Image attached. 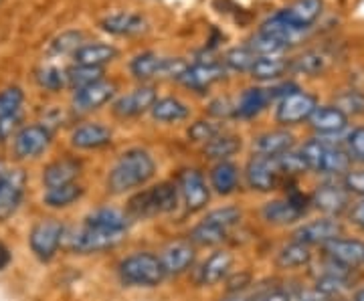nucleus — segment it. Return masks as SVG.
Wrapping results in <instances>:
<instances>
[{"mask_svg": "<svg viewBox=\"0 0 364 301\" xmlns=\"http://www.w3.org/2000/svg\"><path fill=\"white\" fill-rule=\"evenodd\" d=\"M114 95H116V83L102 79L87 87L75 89L71 105L75 111H93V109H100L102 105L107 104Z\"/></svg>", "mask_w": 364, "mask_h": 301, "instance_id": "2eb2a0df", "label": "nucleus"}, {"mask_svg": "<svg viewBox=\"0 0 364 301\" xmlns=\"http://www.w3.org/2000/svg\"><path fill=\"white\" fill-rule=\"evenodd\" d=\"M26 176L23 170H9L0 180V221H6L18 209L25 195Z\"/></svg>", "mask_w": 364, "mask_h": 301, "instance_id": "dca6fc26", "label": "nucleus"}, {"mask_svg": "<svg viewBox=\"0 0 364 301\" xmlns=\"http://www.w3.org/2000/svg\"><path fill=\"white\" fill-rule=\"evenodd\" d=\"M85 226L102 229V231L126 233V229H128V217L117 209L93 210L91 214H87V219H85Z\"/></svg>", "mask_w": 364, "mask_h": 301, "instance_id": "c85d7f7f", "label": "nucleus"}, {"mask_svg": "<svg viewBox=\"0 0 364 301\" xmlns=\"http://www.w3.org/2000/svg\"><path fill=\"white\" fill-rule=\"evenodd\" d=\"M23 99H25V93L21 87H9V89L0 92V118L18 114Z\"/></svg>", "mask_w": 364, "mask_h": 301, "instance_id": "a18cd8bd", "label": "nucleus"}, {"mask_svg": "<svg viewBox=\"0 0 364 301\" xmlns=\"http://www.w3.org/2000/svg\"><path fill=\"white\" fill-rule=\"evenodd\" d=\"M245 176H247V184L253 190L269 192V190H273L277 186V180H279L282 172H279V166H277L275 158L255 154L247 162Z\"/></svg>", "mask_w": 364, "mask_h": 301, "instance_id": "ddd939ff", "label": "nucleus"}, {"mask_svg": "<svg viewBox=\"0 0 364 301\" xmlns=\"http://www.w3.org/2000/svg\"><path fill=\"white\" fill-rule=\"evenodd\" d=\"M326 257L334 259V261L342 263L344 267L350 269H358L364 265V243L358 239H334L330 243L322 245Z\"/></svg>", "mask_w": 364, "mask_h": 301, "instance_id": "6ab92c4d", "label": "nucleus"}, {"mask_svg": "<svg viewBox=\"0 0 364 301\" xmlns=\"http://www.w3.org/2000/svg\"><path fill=\"white\" fill-rule=\"evenodd\" d=\"M330 63V57L324 51H308L291 61L289 69L304 75H320Z\"/></svg>", "mask_w": 364, "mask_h": 301, "instance_id": "c9c22d12", "label": "nucleus"}, {"mask_svg": "<svg viewBox=\"0 0 364 301\" xmlns=\"http://www.w3.org/2000/svg\"><path fill=\"white\" fill-rule=\"evenodd\" d=\"M178 202V186L170 182H160L144 192H138L130 200L132 214L136 217H156L162 212L176 209Z\"/></svg>", "mask_w": 364, "mask_h": 301, "instance_id": "20e7f679", "label": "nucleus"}, {"mask_svg": "<svg viewBox=\"0 0 364 301\" xmlns=\"http://www.w3.org/2000/svg\"><path fill=\"white\" fill-rule=\"evenodd\" d=\"M350 301H364V285L354 291V295H352Z\"/></svg>", "mask_w": 364, "mask_h": 301, "instance_id": "13d9d810", "label": "nucleus"}, {"mask_svg": "<svg viewBox=\"0 0 364 301\" xmlns=\"http://www.w3.org/2000/svg\"><path fill=\"white\" fill-rule=\"evenodd\" d=\"M81 45H85L83 43V33H79V31H67L61 37H57V39L53 40L51 53H55V55L75 53Z\"/></svg>", "mask_w": 364, "mask_h": 301, "instance_id": "49530a36", "label": "nucleus"}, {"mask_svg": "<svg viewBox=\"0 0 364 301\" xmlns=\"http://www.w3.org/2000/svg\"><path fill=\"white\" fill-rule=\"evenodd\" d=\"M156 172V162L146 150H128L124 152L116 166L107 176V188L114 195L128 192L132 188H138L146 184Z\"/></svg>", "mask_w": 364, "mask_h": 301, "instance_id": "f257e3e1", "label": "nucleus"}, {"mask_svg": "<svg viewBox=\"0 0 364 301\" xmlns=\"http://www.w3.org/2000/svg\"><path fill=\"white\" fill-rule=\"evenodd\" d=\"M334 301H344V300H342V297H338V300H334Z\"/></svg>", "mask_w": 364, "mask_h": 301, "instance_id": "052dcab7", "label": "nucleus"}, {"mask_svg": "<svg viewBox=\"0 0 364 301\" xmlns=\"http://www.w3.org/2000/svg\"><path fill=\"white\" fill-rule=\"evenodd\" d=\"M344 233V226L340 223L338 219L334 217H324V219H318L312 223H306L299 226L298 231L294 233V241H299L304 245H326L334 239H338Z\"/></svg>", "mask_w": 364, "mask_h": 301, "instance_id": "9d476101", "label": "nucleus"}, {"mask_svg": "<svg viewBox=\"0 0 364 301\" xmlns=\"http://www.w3.org/2000/svg\"><path fill=\"white\" fill-rule=\"evenodd\" d=\"M259 301H291V297L284 289H272V291L259 295Z\"/></svg>", "mask_w": 364, "mask_h": 301, "instance_id": "6e6d98bb", "label": "nucleus"}, {"mask_svg": "<svg viewBox=\"0 0 364 301\" xmlns=\"http://www.w3.org/2000/svg\"><path fill=\"white\" fill-rule=\"evenodd\" d=\"M312 261V251L310 245H304L299 241H291L287 247L279 251L277 255V265L284 269H296V267H304Z\"/></svg>", "mask_w": 364, "mask_h": 301, "instance_id": "72a5a7b5", "label": "nucleus"}, {"mask_svg": "<svg viewBox=\"0 0 364 301\" xmlns=\"http://www.w3.org/2000/svg\"><path fill=\"white\" fill-rule=\"evenodd\" d=\"M301 156L306 160L308 168L318 174L326 176H344L352 168V160L348 150L344 146L336 144L332 140H328L324 136H318L310 142L301 146Z\"/></svg>", "mask_w": 364, "mask_h": 301, "instance_id": "f03ea898", "label": "nucleus"}, {"mask_svg": "<svg viewBox=\"0 0 364 301\" xmlns=\"http://www.w3.org/2000/svg\"><path fill=\"white\" fill-rule=\"evenodd\" d=\"M49 146H51V131L45 126L33 124V126H25L16 131L13 148L16 158L28 160V158L41 156Z\"/></svg>", "mask_w": 364, "mask_h": 301, "instance_id": "1a4fd4ad", "label": "nucleus"}, {"mask_svg": "<svg viewBox=\"0 0 364 301\" xmlns=\"http://www.w3.org/2000/svg\"><path fill=\"white\" fill-rule=\"evenodd\" d=\"M119 277L128 285H138V288H154L164 277L166 269L160 261V257L152 253H136L124 259L119 265Z\"/></svg>", "mask_w": 364, "mask_h": 301, "instance_id": "7ed1b4c3", "label": "nucleus"}, {"mask_svg": "<svg viewBox=\"0 0 364 301\" xmlns=\"http://www.w3.org/2000/svg\"><path fill=\"white\" fill-rule=\"evenodd\" d=\"M239 182V172L237 166L231 162H219L210 170V184L219 195H231Z\"/></svg>", "mask_w": 364, "mask_h": 301, "instance_id": "473e14b6", "label": "nucleus"}, {"mask_svg": "<svg viewBox=\"0 0 364 301\" xmlns=\"http://www.w3.org/2000/svg\"><path fill=\"white\" fill-rule=\"evenodd\" d=\"M298 301H334L332 297H328V295H324L322 291H318V289H306V291H301L299 293Z\"/></svg>", "mask_w": 364, "mask_h": 301, "instance_id": "5fc2aeb1", "label": "nucleus"}, {"mask_svg": "<svg viewBox=\"0 0 364 301\" xmlns=\"http://www.w3.org/2000/svg\"><path fill=\"white\" fill-rule=\"evenodd\" d=\"M344 148L348 150V154L354 162H364V126L352 130L346 140H344Z\"/></svg>", "mask_w": 364, "mask_h": 301, "instance_id": "8fccbe9b", "label": "nucleus"}, {"mask_svg": "<svg viewBox=\"0 0 364 301\" xmlns=\"http://www.w3.org/2000/svg\"><path fill=\"white\" fill-rule=\"evenodd\" d=\"M124 235L126 233L102 231V229H91V226L83 224V229L63 236V243L71 253H81L83 255V253H97V251L112 249L124 239Z\"/></svg>", "mask_w": 364, "mask_h": 301, "instance_id": "39448f33", "label": "nucleus"}, {"mask_svg": "<svg viewBox=\"0 0 364 301\" xmlns=\"http://www.w3.org/2000/svg\"><path fill=\"white\" fill-rule=\"evenodd\" d=\"M219 133H221V128L215 126L213 121H196L188 128V138L193 142H205L207 144L213 138H217Z\"/></svg>", "mask_w": 364, "mask_h": 301, "instance_id": "09e8293b", "label": "nucleus"}, {"mask_svg": "<svg viewBox=\"0 0 364 301\" xmlns=\"http://www.w3.org/2000/svg\"><path fill=\"white\" fill-rule=\"evenodd\" d=\"M241 150V138H237L233 133H219L217 138H213L205 146V154L210 160H221L225 162L227 158H231Z\"/></svg>", "mask_w": 364, "mask_h": 301, "instance_id": "7c9ffc66", "label": "nucleus"}, {"mask_svg": "<svg viewBox=\"0 0 364 301\" xmlns=\"http://www.w3.org/2000/svg\"><path fill=\"white\" fill-rule=\"evenodd\" d=\"M116 57L117 49L107 43H85L73 53L75 65L85 67H104L105 63H112Z\"/></svg>", "mask_w": 364, "mask_h": 301, "instance_id": "b1692460", "label": "nucleus"}, {"mask_svg": "<svg viewBox=\"0 0 364 301\" xmlns=\"http://www.w3.org/2000/svg\"><path fill=\"white\" fill-rule=\"evenodd\" d=\"M348 116L344 111H340L336 105H318L316 111L312 114L310 128L320 136H338L342 131L348 128Z\"/></svg>", "mask_w": 364, "mask_h": 301, "instance_id": "aec40b11", "label": "nucleus"}, {"mask_svg": "<svg viewBox=\"0 0 364 301\" xmlns=\"http://www.w3.org/2000/svg\"><path fill=\"white\" fill-rule=\"evenodd\" d=\"M275 162L279 166V172L287 174V176H296V174H304L306 170H310L308 164H306V160L301 156V152H291L289 150L286 154L275 158Z\"/></svg>", "mask_w": 364, "mask_h": 301, "instance_id": "c03bdc74", "label": "nucleus"}, {"mask_svg": "<svg viewBox=\"0 0 364 301\" xmlns=\"http://www.w3.org/2000/svg\"><path fill=\"white\" fill-rule=\"evenodd\" d=\"M160 261L166 269V275L168 273L170 275H178L182 271H186L195 261V247L186 241H176L164 249Z\"/></svg>", "mask_w": 364, "mask_h": 301, "instance_id": "5701e85b", "label": "nucleus"}, {"mask_svg": "<svg viewBox=\"0 0 364 301\" xmlns=\"http://www.w3.org/2000/svg\"><path fill=\"white\" fill-rule=\"evenodd\" d=\"M152 111V118L158 119V121H181V119L188 118V107L186 104H182L181 99L176 97H162V99H156L154 107L150 109Z\"/></svg>", "mask_w": 364, "mask_h": 301, "instance_id": "2f4dec72", "label": "nucleus"}, {"mask_svg": "<svg viewBox=\"0 0 364 301\" xmlns=\"http://www.w3.org/2000/svg\"><path fill=\"white\" fill-rule=\"evenodd\" d=\"M102 28L116 37H134V35H142L148 25H146L142 14L116 13L105 16L102 21Z\"/></svg>", "mask_w": 364, "mask_h": 301, "instance_id": "412c9836", "label": "nucleus"}, {"mask_svg": "<svg viewBox=\"0 0 364 301\" xmlns=\"http://www.w3.org/2000/svg\"><path fill=\"white\" fill-rule=\"evenodd\" d=\"M164 65H166V57H160L156 53H140L132 59L130 71L136 79H152L164 77Z\"/></svg>", "mask_w": 364, "mask_h": 301, "instance_id": "cd10ccee", "label": "nucleus"}, {"mask_svg": "<svg viewBox=\"0 0 364 301\" xmlns=\"http://www.w3.org/2000/svg\"><path fill=\"white\" fill-rule=\"evenodd\" d=\"M104 79V69L102 67H85L75 65L71 69H67V85H71L73 89H81L87 87L95 81Z\"/></svg>", "mask_w": 364, "mask_h": 301, "instance_id": "4c0bfd02", "label": "nucleus"}, {"mask_svg": "<svg viewBox=\"0 0 364 301\" xmlns=\"http://www.w3.org/2000/svg\"><path fill=\"white\" fill-rule=\"evenodd\" d=\"M316 107H318V99L314 97L312 93L298 89V92L282 97V102L275 107V119L282 126H296V124L308 121L312 118Z\"/></svg>", "mask_w": 364, "mask_h": 301, "instance_id": "423d86ee", "label": "nucleus"}, {"mask_svg": "<svg viewBox=\"0 0 364 301\" xmlns=\"http://www.w3.org/2000/svg\"><path fill=\"white\" fill-rule=\"evenodd\" d=\"M272 102V95L269 89H263V87H249L245 92L241 93V99L237 104V114L241 118H253L261 114L267 104Z\"/></svg>", "mask_w": 364, "mask_h": 301, "instance_id": "c756f323", "label": "nucleus"}, {"mask_svg": "<svg viewBox=\"0 0 364 301\" xmlns=\"http://www.w3.org/2000/svg\"><path fill=\"white\" fill-rule=\"evenodd\" d=\"M225 75H227V71H225V65H221V63H215V61L205 63V61H200L196 65H188V69L182 73V77L178 81L184 87H188V89L203 92V89L210 87L213 83L225 79Z\"/></svg>", "mask_w": 364, "mask_h": 301, "instance_id": "a211bd4d", "label": "nucleus"}, {"mask_svg": "<svg viewBox=\"0 0 364 301\" xmlns=\"http://www.w3.org/2000/svg\"><path fill=\"white\" fill-rule=\"evenodd\" d=\"M233 265V255L229 251H217L208 257L200 273H198V281L203 285H213V283H219L223 277L229 273Z\"/></svg>", "mask_w": 364, "mask_h": 301, "instance_id": "bb28decb", "label": "nucleus"}, {"mask_svg": "<svg viewBox=\"0 0 364 301\" xmlns=\"http://www.w3.org/2000/svg\"><path fill=\"white\" fill-rule=\"evenodd\" d=\"M156 89L150 85H142L134 92L126 93L114 104V114L117 118H134L144 111L152 109L156 104Z\"/></svg>", "mask_w": 364, "mask_h": 301, "instance_id": "f3484780", "label": "nucleus"}, {"mask_svg": "<svg viewBox=\"0 0 364 301\" xmlns=\"http://www.w3.org/2000/svg\"><path fill=\"white\" fill-rule=\"evenodd\" d=\"M9 263H11V253H9V249L0 243V271H2Z\"/></svg>", "mask_w": 364, "mask_h": 301, "instance_id": "4d7b16f0", "label": "nucleus"}, {"mask_svg": "<svg viewBox=\"0 0 364 301\" xmlns=\"http://www.w3.org/2000/svg\"><path fill=\"white\" fill-rule=\"evenodd\" d=\"M37 81L41 87H45L49 92H59L67 85V71H61L59 67L47 65L37 71Z\"/></svg>", "mask_w": 364, "mask_h": 301, "instance_id": "37998d69", "label": "nucleus"}, {"mask_svg": "<svg viewBox=\"0 0 364 301\" xmlns=\"http://www.w3.org/2000/svg\"><path fill=\"white\" fill-rule=\"evenodd\" d=\"M342 184L350 197L364 198V168H350L342 176Z\"/></svg>", "mask_w": 364, "mask_h": 301, "instance_id": "3c124183", "label": "nucleus"}, {"mask_svg": "<svg viewBox=\"0 0 364 301\" xmlns=\"http://www.w3.org/2000/svg\"><path fill=\"white\" fill-rule=\"evenodd\" d=\"M178 190H181L184 204L188 212L205 209L208 202V188L205 176L196 168H186L178 174Z\"/></svg>", "mask_w": 364, "mask_h": 301, "instance_id": "4468645a", "label": "nucleus"}, {"mask_svg": "<svg viewBox=\"0 0 364 301\" xmlns=\"http://www.w3.org/2000/svg\"><path fill=\"white\" fill-rule=\"evenodd\" d=\"M81 186L77 184H65V186H57V188H49L45 192V204H49L53 209H63L73 204L79 197H81Z\"/></svg>", "mask_w": 364, "mask_h": 301, "instance_id": "e433bc0d", "label": "nucleus"}, {"mask_svg": "<svg viewBox=\"0 0 364 301\" xmlns=\"http://www.w3.org/2000/svg\"><path fill=\"white\" fill-rule=\"evenodd\" d=\"M81 164L73 158H63L49 164L43 170V182L47 188H57V186H65V184H73L75 178L79 176Z\"/></svg>", "mask_w": 364, "mask_h": 301, "instance_id": "393cba45", "label": "nucleus"}, {"mask_svg": "<svg viewBox=\"0 0 364 301\" xmlns=\"http://www.w3.org/2000/svg\"><path fill=\"white\" fill-rule=\"evenodd\" d=\"M112 142V131L100 124H83L71 133V144L79 150H97Z\"/></svg>", "mask_w": 364, "mask_h": 301, "instance_id": "a878e982", "label": "nucleus"}, {"mask_svg": "<svg viewBox=\"0 0 364 301\" xmlns=\"http://www.w3.org/2000/svg\"><path fill=\"white\" fill-rule=\"evenodd\" d=\"M247 47L255 53L257 57H275L277 53H282L286 49L284 43L272 39V37L263 35L259 31H257V35H253V37L247 40Z\"/></svg>", "mask_w": 364, "mask_h": 301, "instance_id": "79ce46f5", "label": "nucleus"}, {"mask_svg": "<svg viewBox=\"0 0 364 301\" xmlns=\"http://www.w3.org/2000/svg\"><path fill=\"white\" fill-rule=\"evenodd\" d=\"M257 59L259 57L245 45V47H235L231 51L225 53L223 63H225V67L233 69V71H251V67L255 65Z\"/></svg>", "mask_w": 364, "mask_h": 301, "instance_id": "ea45409f", "label": "nucleus"}, {"mask_svg": "<svg viewBox=\"0 0 364 301\" xmlns=\"http://www.w3.org/2000/svg\"><path fill=\"white\" fill-rule=\"evenodd\" d=\"M227 233H229V231L219 226V224L203 221V223L196 224L195 229H193L191 239L195 241L196 245H205V247H207V245H219L221 241H225Z\"/></svg>", "mask_w": 364, "mask_h": 301, "instance_id": "58836bf2", "label": "nucleus"}, {"mask_svg": "<svg viewBox=\"0 0 364 301\" xmlns=\"http://www.w3.org/2000/svg\"><path fill=\"white\" fill-rule=\"evenodd\" d=\"M221 301H251L249 297H245V295H239V293H235V295H231V297H227V300H221Z\"/></svg>", "mask_w": 364, "mask_h": 301, "instance_id": "bf43d9fd", "label": "nucleus"}, {"mask_svg": "<svg viewBox=\"0 0 364 301\" xmlns=\"http://www.w3.org/2000/svg\"><path fill=\"white\" fill-rule=\"evenodd\" d=\"M348 221L352 226H356L360 233H364V198H358L356 202H352L348 210Z\"/></svg>", "mask_w": 364, "mask_h": 301, "instance_id": "864d4df0", "label": "nucleus"}, {"mask_svg": "<svg viewBox=\"0 0 364 301\" xmlns=\"http://www.w3.org/2000/svg\"><path fill=\"white\" fill-rule=\"evenodd\" d=\"M324 11V0H296L289 6L277 11V16L291 26L294 31L304 33L320 18V14Z\"/></svg>", "mask_w": 364, "mask_h": 301, "instance_id": "9b49d317", "label": "nucleus"}, {"mask_svg": "<svg viewBox=\"0 0 364 301\" xmlns=\"http://www.w3.org/2000/svg\"><path fill=\"white\" fill-rule=\"evenodd\" d=\"M294 146V133L287 130H273L265 131L253 140V150L259 156L277 158L286 154Z\"/></svg>", "mask_w": 364, "mask_h": 301, "instance_id": "4be33fe9", "label": "nucleus"}, {"mask_svg": "<svg viewBox=\"0 0 364 301\" xmlns=\"http://www.w3.org/2000/svg\"><path fill=\"white\" fill-rule=\"evenodd\" d=\"M289 61L279 59V57H259L255 61V65L251 67V77L259 79V81H272V79L282 77L286 71H289Z\"/></svg>", "mask_w": 364, "mask_h": 301, "instance_id": "f704fd0d", "label": "nucleus"}, {"mask_svg": "<svg viewBox=\"0 0 364 301\" xmlns=\"http://www.w3.org/2000/svg\"><path fill=\"white\" fill-rule=\"evenodd\" d=\"M18 124H21V116H18V114L6 116V118H0V144L6 142L14 131L18 130Z\"/></svg>", "mask_w": 364, "mask_h": 301, "instance_id": "603ef678", "label": "nucleus"}, {"mask_svg": "<svg viewBox=\"0 0 364 301\" xmlns=\"http://www.w3.org/2000/svg\"><path fill=\"white\" fill-rule=\"evenodd\" d=\"M205 221L219 224V226H223V229H227V231H229L233 224H237L239 221H241V210L237 209V207H225V209H217V210H213V212H208Z\"/></svg>", "mask_w": 364, "mask_h": 301, "instance_id": "de8ad7c7", "label": "nucleus"}, {"mask_svg": "<svg viewBox=\"0 0 364 301\" xmlns=\"http://www.w3.org/2000/svg\"><path fill=\"white\" fill-rule=\"evenodd\" d=\"M63 236H65L63 224L55 219H47V221H39L33 226V231L28 235V245L41 261H49L57 253L59 245L63 243Z\"/></svg>", "mask_w": 364, "mask_h": 301, "instance_id": "0eeeda50", "label": "nucleus"}, {"mask_svg": "<svg viewBox=\"0 0 364 301\" xmlns=\"http://www.w3.org/2000/svg\"><path fill=\"white\" fill-rule=\"evenodd\" d=\"M334 105L338 107L340 111H344L348 118L350 116H363L364 114V93L358 89H348L342 92L334 99Z\"/></svg>", "mask_w": 364, "mask_h": 301, "instance_id": "a19ab883", "label": "nucleus"}, {"mask_svg": "<svg viewBox=\"0 0 364 301\" xmlns=\"http://www.w3.org/2000/svg\"><path fill=\"white\" fill-rule=\"evenodd\" d=\"M308 204H312V200H308L301 195H291L286 200H273V202H267L263 207V217L265 221L272 224H291L299 221L306 210H308Z\"/></svg>", "mask_w": 364, "mask_h": 301, "instance_id": "f8f14e48", "label": "nucleus"}, {"mask_svg": "<svg viewBox=\"0 0 364 301\" xmlns=\"http://www.w3.org/2000/svg\"><path fill=\"white\" fill-rule=\"evenodd\" d=\"M312 204L320 212H324L326 217H334L338 219L340 214H348L352 207L350 192L344 188L342 180L340 182H324L320 184L312 195Z\"/></svg>", "mask_w": 364, "mask_h": 301, "instance_id": "6e6552de", "label": "nucleus"}]
</instances>
